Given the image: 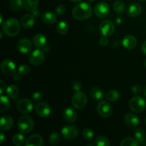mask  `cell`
Returning <instances> with one entry per match:
<instances>
[{
	"label": "cell",
	"instance_id": "4dcf8cb0",
	"mask_svg": "<svg viewBox=\"0 0 146 146\" xmlns=\"http://www.w3.org/2000/svg\"><path fill=\"white\" fill-rule=\"evenodd\" d=\"M96 146H110V141L104 135H99L94 141Z\"/></svg>",
	"mask_w": 146,
	"mask_h": 146
},
{
	"label": "cell",
	"instance_id": "8d00e7d4",
	"mask_svg": "<svg viewBox=\"0 0 146 146\" xmlns=\"http://www.w3.org/2000/svg\"><path fill=\"white\" fill-rule=\"evenodd\" d=\"M60 140H61V138H60L59 134L57 132H54L50 135L49 136V143L51 145H56L59 143Z\"/></svg>",
	"mask_w": 146,
	"mask_h": 146
},
{
	"label": "cell",
	"instance_id": "7dc6e473",
	"mask_svg": "<svg viewBox=\"0 0 146 146\" xmlns=\"http://www.w3.org/2000/svg\"><path fill=\"white\" fill-rule=\"evenodd\" d=\"M141 49H142L143 53L146 55V41H144L142 44V46H141Z\"/></svg>",
	"mask_w": 146,
	"mask_h": 146
},
{
	"label": "cell",
	"instance_id": "cb8c5ba5",
	"mask_svg": "<svg viewBox=\"0 0 146 146\" xmlns=\"http://www.w3.org/2000/svg\"><path fill=\"white\" fill-rule=\"evenodd\" d=\"M41 18H42V21L47 24H54L57 20L56 15L51 11H46V12L44 13Z\"/></svg>",
	"mask_w": 146,
	"mask_h": 146
},
{
	"label": "cell",
	"instance_id": "d6a6232c",
	"mask_svg": "<svg viewBox=\"0 0 146 146\" xmlns=\"http://www.w3.org/2000/svg\"><path fill=\"white\" fill-rule=\"evenodd\" d=\"M125 4L121 0L115 1L113 4V9L118 14H121L125 11Z\"/></svg>",
	"mask_w": 146,
	"mask_h": 146
},
{
	"label": "cell",
	"instance_id": "6da1fadb",
	"mask_svg": "<svg viewBox=\"0 0 146 146\" xmlns=\"http://www.w3.org/2000/svg\"><path fill=\"white\" fill-rule=\"evenodd\" d=\"M92 7L88 2H82L77 4L72 10V16L74 19L84 21L89 19L92 15Z\"/></svg>",
	"mask_w": 146,
	"mask_h": 146
},
{
	"label": "cell",
	"instance_id": "d590c367",
	"mask_svg": "<svg viewBox=\"0 0 146 146\" xmlns=\"http://www.w3.org/2000/svg\"><path fill=\"white\" fill-rule=\"evenodd\" d=\"M94 131L89 128H86L85 129L83 130L82 131V137L85 141H90L94 138Z\"/></svg>",
	"mask_w": 146,
	"mask_h": 146
},
{
	"label": "cell",
	"instance_id": "f907efd6",
	"mask_svg": "<svg viewBox=\"0 0 146 146\" xmlns=\"http://www.w3.org/2000/svg\"><path fill=\"white\" fill-rule=\"evenodd\" d=\"M143 94H144V96H145L146 97V86H145V88H144V90H143Z\"/></svg>",
	"mask_w": 146,
	"mask_h": 146
},
{
	"label": "cell",
	"instance_id": "7402d4cb",
	"mask_svg": "<svg viewBox=\"0 0 146 146\" xmlns=\"http://www.w3.org/2000/svg\"><path fill=\"white\" fill-rule=\"evenodd\" d=\"M46 42L47 39L46 36L41 33L36 34L33 38V43H34V46L38 48H44L46 45Z\"/></svg>",
	"mask_w": 146,
	"mask_h": 146
},
{
	"label": "cell",
	"instance_id": "b9f144b4",
	"mask_svg": "<svg viewBox=\"0 0 146 146\" xmlns=\"http://www.w3.org/2000/svg\"><path fill=\"white\" fill-rule=\"evenodd\" d=\"M72 88L75 91H80V90L82 88V84L79 81H74L72 84Z\"/></svg>",
	"mask_w": 146,
	"mask_h": 146
},
{
	"label": "cell",
	"instance_id": "44dd1931",
	"mask_svg": "<svg viewBox=\"0 0 146 146\" xmlns=\"http://www.w3.org/2000/svg\"><path fill=\"white\" fill-rule=\"evenodd\" d=\"M142 11V7L141 4L137 2H133L130 4L127 9V13L131 17H137L141 14Z\"/></svg>",
	"mask_w": 146,
	"mask_h": 146
},
{
	"label": "cell",
	"instance_id": "e0dca14e",
	"mask_svg": "<svg viewBox=\"0 0 146 146\" xmlns=\"http://www.w3.org/2000/svg\"><path fill=\"white\" fill-rule=\"evenodd\" d=\"M44 140L39 134H33L26 141L25 146H43Z\"/></svg>",
	"mask_w": 146,
	"mask_h": 146
},
{
	"label": "cell",
	"instance_id": "603a6c76",
	"mask_svg": "<svg viewBox=\"0 0 146 146\" xmlns=\"http://www.w3.org/2000/svg\"><path fill=\"white\" fill-rule=\"evenodd\" d=\"M39 0H24V7L27 11L32 13L38 8Z\"/></svg>",
	"mask_w": 146,
	"mask_h": 146
},
{
	"label": "cell",
	"instance_id": "680465c9",
	"mask_svg": "<svg viewBox=\"0 0 146 146\" xmlns=\"http://www.w3.org/2000/svg\"><path fill=\"white\" fill-rule=\"evenodd\" d=\"M145 125H146V120H145Z\"/></svg>",
	"mask_w": 146,
	"mask_h": 146
},
{
	"label": "cell",
	"instance_id": "bcb514c9",
	"mask_svg": "<svg viewBox=\"0 0 146 146\" xmlns=\"http://www.w3.org/2000/svg\"><path fill=\"white\" fill-rule=\"evenodd\" d=\"M5 139H6L5 135H4V133H3L2 131H1V133H0V143H1V144H2L4 142Z\"/></svg>",
	"mask_w": 146,
	"mask_h": 146
},
{
	"label": "cell",
	"instance_id": "9c48e42d",
	"mask_svg": "<svg viewBox=\"0 0 146 146\" xmlns=\"http://www.w3.org/2000/svg\"><path fill=\"white\" fill-rule=\"evenodd\" d=\"M61 134L65 139L69 141L74 140L78 136V128L74 125H66L61 129Z\"/></svg>",
	"mask_w": 146,
	"mask_h": 146
},
{
	"label": "cell",
	"instance_id": "60d3db41",
	"mask_svg": "<svg viewBox=\"0 0 146 146\" xmlns=\"http://www.w3.org/2000/svg\"><path fill=\"white\" fill-rule=\"evenodd\" d=\"M42 98V94L38 92V91H36V92H34L32 95V99L34 102H38V101H41Z\"/></svg>",
	"mask_w": 146,
	"mask_h": 146
},
{
	"label": "cell",
	"instance_id": "11a10c76",
	"mask_svg": "<svg viewBox=\"0 0 146 146\" xmlns=\"http://www.w3.org/2000/svg\"><path fill=\"white\" fill-rule=\"evenodd\" d=\"M0 35H1V38H0V39H2V32H1H1H0Z\"/></svg>",
	"mask_w": 146,
	"mask_h": 146
},
{
	"label": "cell",
	"instance_id": "2e32d148",
	"mask_svg": "<svg viewBox=\"0 0 146 146\" xmlns=\"http://www.w3.org/2000/svg\"><path fill=\"white\" fill-rule=\"evenodd\" d=\"M63 117L64 121L68 123H73L75 122L77 119V113L74 108H65L63 113Z\"/></svg>",
	"mask_w": 146,
	"mask_h": 146
},
{
	"label": "cell",
	"instance_id": "ffe728a7",
	"mask_svg": "<svg viewBox=\"0 0 146 146\" xmlns=\"http://www.w3.org/2000/svg\"><path fill=\"white\" fill-rule=\"evenodd\" d=\"M36 17L33 14H27L21 19V26L24 29L31 28L35 24Z\"/></svg>",
	"mask_w": 146,
	"mask_h": 146
},
{
	"label": "cell",
	"instance_id": "836d02e7",
	"mask_svg": "<svg viewBox=\"0 0 146 146\" xmlns=\"http://www.w3.org/2000/svg\"><path fill=\"white\" fill-rule=\"evenodd\" d=\"M121 146H140V143L136 139L132 138H126L123 140Z\"/></svg>",
	"mask_w": 146,
	"mask_h": 146
},
{
	"label": "cell",
	"instance_id": "7bdbcfd3",
	"mask_svg": "<svg viewBox=\"0 0 146 146\" xmlns=\"http://www.w3.org/2000/svg\"><path fill=\"white\" fill-rule=\"evenodd\" d=\"M99 44H101V46H107V44H108V39L107 38V37L106 36L101 37L99 40Z\"/></svg>",
	"mask_w": 146,
	"mask_h": 146
},
{
	"label": "cell",
	"instance_id": "f546056e",
	"mask_svg": "<svg viewBox=\"0 0 146 146\" xmlns=\"http://www.w3.org/2000/svg\"><path fill=\"white\" fill-rule=\"evenodd\" d=\"M56 30L58 34L61 35H65L68 31V25L65 21H61L57 24Z\"/></svg>",
	"mask_w": 146,
	"mask_h": 146
},
{
	"label": "cell",
	"instance_id": "ac0fdd59",
	"mask_svg": "<svg viewBox=\"0 0 146 146\" xmlns=\"http://www.w3.org/2000/svg\"><path fill=\"white\" fill-rule=\"evenodd\" d=\"M137 41L136 38L132 35H128L123 38L122 41V45L125 48L128 50L133 49L137 45Z\"/></svg>",
	"mask_w": 146,
	"mask_h": 146
},
{
	"label": "cell",
	"instance_id": "ba28073f",
	"mask_svg": "<svg viewBox=\"0 0 146 146\" xmlns=\"http://www.w3.org/2000/svg\"><path fill=\"white\" fill-rule=\"evenodd\" d=\"M1 71L4 75L13 76L16 71L15 64L10 59L3 60L1 63Z\"/></svg>",
	"mask_w": 146,
	"mask_h": 146
},
{
	"label": "cell",
	"instance_id": "ab89813d",
	"mask_svg": "<svg viewBox=\"0 0 146 146\" xmlns=\"http://www.w3.org/2000/svg\"><path fill=\"white\" fill-rule=\"evenodd\" d=\"M131 91L134 94L138 95L142 91V87L139 85V84H134L132 87H131Z\"/></svg>",
	"mask_w": 146,
	"mask_h": 146
},
{
	"label": "cell",
	"instance_id": "ee69618b",
	"mask_svg": "<svg viewBox=\"0 0 146 146\" xmlns=\"http://www.w3.org/2000/svg\"><path fill=\"white\" fill-rule=\"evenodd\" d=\"M6 84L3 81H0V94L2 95L3 93L6 91Z\"/></svg>",
	"mask_w": 146,
	"mask_h": 146
},
{
	"label": "cell",
	"instance_id": "8fae6325",
	"mask_svg": "<svg viewBox=\"0 0 146 146\" xmlns=\"http://www.w3.org/2000/svg\"><path fill=\"white\" fill-rule=\"evenodd\" d=\"M17 106V109L20 113L27 114L32 111L33 108H34V104L31 100L24 98V99H21L19 101Z\"/></svg>",
	"mask_w": 146,
	"mask_h": 146
},
{
	"label": "cell",
	"instance_id": "f5cc1de1",
	"mask_svg": "<svg viewBox=\"0 0 146 146\" xmlns=\"http://www.w3.org/2000/svg\"><path fill=\"white\" fill-rule=\"evenodd\" d=\"M121 19H119V18H118V19L117 20V23H118V24H120V23H121Z\"/></svg>",
	"mask_w": 146,
	"mask_h": 146
},
{
	"label": "cell",
	"instance_id": "52a82bcc",
	"mask_svg": "<svg viewBox=\"0 0 146 146\" xmlns=\"http://www.w3.org/2000/svg\"><path fill=\"white\" fill-rule=\"evenodd\" d=\"M98 113L103 118H108L112 114L113 108L111 104L106 101H101L97 106Z\"/></svg>",
	"mask_w": 146,
	"mask_h": 146
},
{
	"label": "cell",
	"instance_id": "5bb4252c",
	"mask_svg": "<svg viewBox=\"0 0 146 146\" xmlns=\"http://www.w3.org/2000/svg\"><path fill=\"white\" fill-rule=\"evenodd\" d=\"M35 111L38 116L41 118H46L50 115L51 110L46 103L40 102L36 106Z\"/></svg>",
	"mask_w": 146,
	"mask_h": 146
},
{
	"label": "cell",
	"instance_id": "4316f807",
	"mask_svg": "<svg viewBox=\"0 0 146 146\" xmlns=\"http://www.w3.org/2000/svg\"><path fill=\"white\" fill-rule=\"evenodd\" d=\"M6 93H7V96L9 98H14L18 96L19 90V88L17 86L10 85L7 87V90H6Z\"/></svg>",
	"mask_w": 146,
	"mask_h": 146
},
{
	"label": "cell",
	"instance_id": "816d5d0a",
	"mask_svg": "<svg viewBox=\"0 0 146 146\" xmlns=\"http://www.w3.org/2000/svg\"><path fill=\"white\" fill-rule=\"evenodd\" d=\"M0 17H1V20H0V24H1L2 23V21H3V18H2V15H0Z\"/></svg>",
	"mask_w": 146,
	"mask_h": 146
},
{
	"label": "cell",
	"instance_id": "6f0895ef",
	"mask_svg": "<svg viewBox=\"0 0 146 146\" xmlns=\"http://www.w3.org/2000/svg\"><path fill=\"white\" fill-rule=\"evenodd\" d=\"M140 1H145L146 0H140Z\"/></svg>",
	"mask_w": 146,
	"mask_h": 146
},
{
	"label": "cell",
	"instance_id": "8992f818",
	"mask_svg": "<svg viewBox=\"0 0 146 146\" xmlns=\"http://www.w3.org/2000/svg\"><path fill=\"white\" fill-rule=\"evenodd\" d=\"M29 60L31 65L37 66L43 64L45 60V55H44V53L41 50L35 49L30 54Z\"/></svg>",
	"mask_w": 146,
	"mask_h": 146
},
{
	"label": "cell",
	"instance_id": "c3c4849f",
	"mask_svg": "<svg viewBox=\"0 0 146 146\" xmlns=\"http://www.w3.org/2000/svg\"><path fill=\"white\" fill-rule=\"evenodd\" d=\"M32 14H34V15L36 17H38V16H39V14H40V12H39V11H38V9H36V11H33V12H32Z\"/></svg>",
	"mask_w": 146,
	"mask_h": 146
},
{
	"label": "cell",
	"instance_id": "9f6ffc18",
	"mask_svg": "<svg viewBox=\"0 0 146 146\" xmlns=\"http://www.w3.org/2000/svg\"><path fill=\"white\" fill-rule=\"evenodd\" d=\"M88 1H96V0H88Z\"/></svg>",
	"mask_w": 146,
	"mask_h": 146
},
{
	"label": "cell",
	"instance_id": "3957f363",
	"mask_svg": "<svg viewBox=\"0 0 146 146\" xmlns=\"http://www.w3.org/2000/svg\"><path fill=\"white\" fill-rule=\"evenodd\" d=\"M34 121L29 115H22L18 120L17 126L21 133L27 134L31 132L34 128Z\"/></svg>",
	"mask_w": 146,
	"mask_h": 146
},
{
	"label": "cell",
	"instance_id": "681fc988",
	"mask_svg": "<svg viewBox=\"0 0 146 146\" xmlns=\"http://www.w3.org/2000/svg\"><path fill=\"white\" fill-rule=\"evenodd\" d=\"M69 1H71V2H74V3H78L79 2V1H81V0H69Z\"/></svg>",
	"mask_w": 146,
	"mask_h": 146
},
{
	"label": "cell",
	"instance_id": "1f68e13d",
	"mask_svg": "<svg viewBox=\"0 0 146 146\" xmlns=\"http://www.w3.org/2000/svg\"><path fill=\"white\" fill-rule=\"evenodd\" d=\"M9 7L13 11H19L24 7V1L23 0H11L9 2Z\"/></svg>",
	"mask_w": 146,
	"mask_h": 146
},
{
	"label": "cell",
	"instance_id": "e575fe53",
	"mask_svg": "<svg viewBox=\"0 0 146 146\" xmlns=\"http://www.w3.org/2000/svg\"><path fill=\"white\" fill-rule=\"evenodd\" d=\"M12 142L14 145L21 146L24 143V137L22 134L17 133L13 136Z\"/></svg>",
	"mask_w": 146,
	"mask_h": 146
},
{
	"label": "cell",
	"instance_id": "f6af8a7d",
	"mask_svg": "<svg viewBox=\"0 0 146 146\" xmlns=\"http://www.w3.org/2000/svg\"><path fill=\"white\" fill-rule=\"evenodd\" d=\"M21 76L19 73H15V74L13 75V78H14V81H19L20 78H21Z\"/></svg>",
	"mask_w": 146,
	"mask_h": 146
},
{
	"label": "cell",
	"instance_id": "7c38bea8",
	"mask_svg": "<svg viewBox=\"0 0 146 146\" xmlns=\"http://www.w3.org/2000/svg\"><path fill=\"white\" fill-rule=\"evenodd\" d=\"M110 11V7L106 2H99L96 5L94 9V13L96 16L99 18H104L108 16Z\"/></svg>",
	"mask_w": 146,
	"mask_h": 146
},
{
	"label": "cell",
	"instance_id": "d6986e66",
	"mask_svg": "<svg viewBox=\"0 0 146 146\" xmlns=\"http://www.w3.org/2000/svg\"><path fill=\"white\" fill-rule=\"evenodd\" d=\"M14 125V120L9 115H3L0 119V128L1 131H8L12 128Z\"/></svg>",
	"mask_w": 146,
	"mask_h": 146
},
{
	"label": "cell",
	"instance_id": "74e56055",
	"mask_svg": "<svg viewBox=\"0 0 146 146\" xmlns=\"http://www.w3.org/2000/svg\"><path fill=\"white\" fill-rule=\"evenodd\" d=\"M30 71H31V68L28 65H26V64L19 66L18 68V73L23 76L29 75L30 74Z\"/></svg>",
	"mask_w": 146,
	"mask_h": 146
},
{
	"label": "cell",
	"instance_id": "7a4b0ae2",
	"mask_svg": "<svg viewBox=\"0 0 146 146\" xmlns=\"http://www.w3.org/2000/svg\"><path fill=\"white\" fill-rule=\"evenodd\" d=\"M1 29L3 33L8 36H16L21 29L19 21L17 19H9L2 24Z\"/></svg>",
	"mask_w": 146,
	"mask_h": 146
},
{
	"label": "cell",
	"instance_id": "83f0119b",
	"mask_svg": "<svg viewBox=\"0 0 146 146\" xmlns=\"http://www.w3.org/2000/svg\"><path fill=\"white\" fill-rule=\"evenodd\" d=\"M10 101L9 100L8 96H1L0 98V111L1 113H4L9 108Z\"/></svg>",
	"mask_w": 146,
	"mask_h": 146
},
{
	"label": "cell",
	"instance_id": "4fadbf2b",
	"mask_svg": "<svg viewBox=\"0 0 146 146\" xmlns=\"http://www.w3.org/2000/svg\"><path fill=\"white\" fill-rule=\"evenodd\" d=\"M17 48L19 51L22 54H27L33 48V44L29 39L24 38L20 39L17 44Z\"/></svg>",
	"mask_w": 146,
	"mask_h": 146
},
{
	"label": "cell",
	"instance_id": "30bf717a",
	"mask_svg": "<svg viewBox=\"0 0 146 146\" xmlns=\"http://www.w3.org/2000/svg\"><path fill=\"white\" fill-rule=\"evenodd\" d=\"M99 31L104 36H110L115 31L114 24L108 20L103 21L99 25Z\"/></svg>",
	"mask_w": 146,
	"mask_h": 146
},
{
	"label": "cell",
	"instance_id": "277c9868",
	"mask_svg": "<svg viewBox=\"0 0 146 146\" xmlns=\"http://www.w3.org/2000/svg\"><path fill=\"white\" fill-rule=\"evenodd\" d=\"M146 103L145 99L140 96L133 97L129 101V108L133 112L141 113L145 110Z\"/></svg>",
	"mask_w": 146,
	"mask_h": 146
},
{
	"label": "cell",
	"instance_id": "5b68a950",
	"mask_svg": "<svg viewBox=\"0 0 146 146\" xmlns=\"http://www.w3.org/2000/svg\"><path fill=\"white\" fill-rule=\"evenodd\" d=\"M87 99L86 96L81 91H76L75 94L73 95L71 103L74 108L77 109H83L87 105Z\"/></svg>",
	"mask_w": 146,
	"mask_h": 146
},
{
	"label": "cell",
	"instance_id": "f35d334b",
	"mask_svg": "<svg viewBox=\"0 0 146 146\" xmlns=\"http://www.w3.org/2000/svg\"><path fill=\"white\" fill-rule=\"evenodd\" d=\"M66 11V8L63 4H59L56 7V12L58 16H62L65 14Z\"/></svg>",
	"mask_w": 146,
	"mask_h": 146
},
{
	"label": "cell",
	"instance_id": "9a60e30c",
	"mask_svg": "<svg viewBox=\"0 0 146 146\" xmlns=\"http://www.w3.org/2000/svg\"><path fill=\"white\" fill-rule=\"evenodd\" d=\"M124 123L129 128H135L139 123V118L133 113H127L123 117Z\"/></svg>",
	"mask_w": 146,
	"mask_h": 146
},
{
	"label": "cell",
	"instance_id": "d4e9b609",
	"mask_svg": "<svg viewBox=\"0 0 146 146\" xmlns=\"http://www.w3.org/2000/svg\"><path fill=\"white\" fill-rule=\"evenodd\" d=\"M134 135H135V138L137 141H138V143H140V145H143L145 142L146 140V136H145V133L143 129L141 128H138L137 129L135 130V132H134Z\"/></svg>",
	"mask_w": 146,
	"mask_h": 146
},
{
	"label": "cell",
	"instance_id": "f1b7e54d",
	"mask_svg": "<svg viewBox=\"0 0 146 146\" xmlns=\"http://www.w3.org/2000/svg\"><path fill=\"white\" fill-rule=\"evenodd\" d=\"M120 93L117 90L112 89L108 91L106 94V99L111 102H115L120 98Z\"/></svg>",
	"mask_w": 146,
	"mask_h": 146
},
{
	"label": "cell",
	"instance_id": "484cf974",
	"mask_svg": "<svg viewBox=\"0 0 146 146\" xmlns=\"http://www.w3.org/2000/svg\"><path fill=\"white\" fill-rule=\"evenodd\" d=\"M90 96L93 99L100 100L104 97V93L101 88L95 87V88H91V90L90 91Z\"/></svg>",
	"mask_w": 146,
	"mask_h": 146
},
{
	"label": "cell",
	"instance_id": "db71d44e",
	"mask_svg": "<svg viewBox=\"0 0 146 146\" xmlns=\"http://www.w3.org/2000/svg\"><path fill=\"white\" fill-rule=\"evenodd\" d=\"M144 66L146 68V58L145 59V61H144Z\"/></svg>",
	"mask_w": 146,
	"mask_h": 146
}]
</instances>
